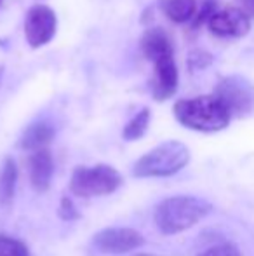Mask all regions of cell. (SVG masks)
Listing matches in <instances>:
<instances>
[{"mask_svg":"<svg viewBox=\"0 0 254 256\" xmlns=\"http://www.w3.org/2000/svg\"><path fill=\"white\" fill-rule=\"evenodd\" d=\"M59 216H61L63 220H77L78 218V211L75 209L73 202H71L70 199H66V197H63L61 199V204H59Z\"/></svg>","mask_w":254,"mask_h":256,"instance_id":"ffe728a7","label":"cell"},{"mask_svg":"<svg viewBox=\"0 0 254 256\" xmlns=\"http://www.w3.org/2000/svg\"><path fill=\"white\" fill-rule=\"evenodd\" d=\"M216 10V6H214V0H206L204 7L195 14L193 18V26H200L202 23H207V20L211 18V14Z\"/></svg>","mask_w":254,"mask_h":256,"instance_id":"d6986e66","label":"cell"},{"mask_svg":"<svg viewBox=\"0 0 254 256\" xmlns=\"http://www.w3.org/2000/svg\"><path fill=\"white\" fill-rule=\"evenodd\" d=\"M54 138V129L49 122H35V124L28 126L26 131L21 136V148L23 150H30V152H35V150L45 148L49 143Z\"/></svg>","mask_w":254,"mask_h":256,"instance_id":"7c38bea8","label":"cell"},{"mask_svg":"<svg viewBox=\"0 0 254 256\" xmlns=\"http://www.w3.org/2000/svg\"><path fill=\"white\" fill-rule=\"evenodd\" d=\"M213 63V54L204 51V49H195L188 54V68L192 72H197V70H204L207 68L209 64Z\"/></svg>","mask_w":254,"mask_h":256,"instance_id":"e0dca14e","label":"cell"},{"mask_svg":"<svg viewBox=\"0 0 254 256\" xmlns=\"http://www.w3.org/2000/svg\"><path fill=\"white\" fill-rule=\"evenodd\" d=\"M141 52L152 63L159 60V58L171 56V54H174L171 37L160 26L148 28L141 37Z\"/></svg>","mask_w":254,"mask_h":256,"instance_id":"8fae6325","label":"cell"},{"mask_svg":"<svg viewBox=\"0 0 254 256\" xmlns=\"http://www.w3.org/2000/svg\"><path fill=\"white\" fill-rule=\"evenodd\" d=\"M190 160V150L185 143L171 140L160 143L146 152L134 164V176L138 178H167L180 172Z\"/></svg>","mask_w":254,"mask_h":256,"instance_id":"3957f363","label":"cell"},{"mask_svg":"<svg viewBox=\"0 0 254 256\" xmlns=\"http://www.w3.org/2000/svg\"><path fill=\"white\" fill-rule=\"evenodd\" d=\"M122 185V176L112 166L99 164L94 168L78 166L70 180V190L77 197H99L113 194Z\"/></svg>","mask_w":254,"mask_h":256,"instance_id":"277c9868","label":"cell"},{"mask_svg":"<svg viewBox=\"0 0 254 256\" xmlns=\"http://www.w3.org/2000/svg\"><path fill=\"white\" fill-rule=\"evenodd\" d=\"M150 118H152V114H150L148 108L139 110L138 114H136L134 117L127 122L126 128H124V131H122L124 140H127V142H134V140L141 138V136L146 132V129H148Z\"/></svg>","mask_w":254,"mask_h":256,"instance_id":"9a60e30c","label":"cell"},{"mask_svg":"<svg viewBox=\"0 0 254 256\" xmlns=\"http://www.w3.org/2000/svg\"><path fill=\"white\" fill-rule=\"evenodd\" d=\"M211 209L213 206L200 197L174 196L157 206L153 220L160 232L166 236H174L197 225L200 220L209 214Z\"/></svg>","mask_w":254,"mask_h":256,"instance_id":"7a4b0ae2","label":"cell"},{"mask_svg":"<svg viewBox=\"0 0 254 256\" xmlns=\"http://www.w3.org/2000/svg\"><path fill=\"white\" fill-rule=\"evenodd\" d=\"M199 256H242V253L239 251V248L235 244L223 242V244H218V246L209 248V250H206Z\"/></svg>","mask_w":254,"mask_h":256,"instance_id":"ac0fdd59","label":"cell"},{"mask_svg":"<svg viewBox=\"0 0 254 256\" xmlns=\"http://www.w3.org/2000/svg\"><path fill=\"white\" fill-rule=\"evenodd\" d=\"M28 172H30V182L35 190L45 192L51 185L52 172H54V160L47 148L35 150L31 157L28 158Z\"/></svg>","mask_w":254,"mask_h":256,"instance_id":"30bf717a","label":"cell"},{"mask_svg":"<svg viewBox=\"0 0 254 256\" xmlns=\"http://www.w3.org/2000/svg\"><path fill=\"white\" fill-rule=\"evenodd\" d=\"M0 256H30V251L17 239L0 236Z\"/></svg>","mask_w":254,"mask_h":256,"instance_id":"2e32d148","label":"cell"},{"mask_svg":"<svg viewBox=\"0 0 254 256\" xmlns=\"http://www.w3.org/2000/svg\"><path fill=\"white\" fill-rule=\"evenodd\" d=\"M162 12L173 23H187L197 14V0H162Z\"/></svg>","mask_w":254,"mask_h":256,"instance_id":"4fadbf2b","label":"cell"},{"mask_svg":"<svg viewBox=\"0 0 254 256\" xmlns=\"http://www.w3.org/2000/svg\"><path fill=\"white\" fill-rule=\"evenodd\" d=\"M136 256H157V254H150V253H141V254H136Z\"/></svg>","mask_w":254,"mask_h":256,"instance_id":"603a6c76","label":"cell"},{"mask_svg":"<svg viewBox=\"0 0 254 256\" xmlns=\"http://www.w3.org/2000/svg\"><path fill=\"white\" fill-rule=\"evenodd\" d=\"M58 30V16L45 4H35L24 16V37L31 49L44 48L54 38Z\"/></svg>","mask_w":254,"mask_h":256,"instance_id":"8992f818","label":"cell"},{"mask_svg":"<svg viewBox=\"0 0 254 256\" xmlns=\"http://www.w3.org/2000/svg\"><path fill=\"white\" fill-rule=\"evenodd\" d=\"M2 78H3V64H0V84H2Z\"/></svg>","mask_w":254,"mask_h":256,"instance_id":"7402d4cb","label":"cell"},{"mask_svg":"<svg viewBox=\"0 0 254 256\" xmlns=\"http://www.w3.org/2000/svg\"><path fill=\"white\" fill-rule=\"evenodd\" d=\"M207 28L216 37L241 38L251 30V18L239 7H227L211 14L207 20Z\"/></svg>","mask_w":254,"mask_h":256,"instance_id":"52a82bcc","label":"cell"},{"mask_svg":"<svg viewBox=\"0 0 254 256\" xmlns=\"http://www.w3.org/2000/svg\"><path fill=\"white\" fill-rule=\"evenodd\" d=\"M232 114V117H242L254 108V86L242 75H228L218 82L213 92Z\"/></svg>","mask_w":254,"mask_h":256,"instance_id":"5b68a950","label":"cell"},{"mask_svg":"<svg viewBox=\"0 0 254 256\" xmlns=\"http://www.w3.org/2000/svg\"><path fill=\"white\" fill-rule=\"evenodd\" d=\"M178 84H180V72L174 61V54L153 61V78L150 82V89L155 102H166L173 98L178 91Z\"/></svg>","mask_w":254,"mask_h":256,"instance_id":"9c48e42d","label":"cell"},{"mask_svg":"<svg viewBox=\"0 0 254 256\" xmlns=\"http://www.w3.org/2000/svg\"><path fill=\"white\" fill-rule=\"evenodd\" d=\"M145 239L134 228H105L98 232L92 239V244L98 251L105 254H124L136 248L143 246Z\"/></svg>","mask_w":254,"mask_h":256,"instance_id":"ba28073f","label":"cell"},{"mask_svg":"<svg viewBox=\"0 0 254 256\" xmlns=\"http://www.w3.org/2000/svg\"><path fill=\"white\" fill-rule=\"evenodd\" d=\"M239 4H241V9L253 20L254 18V0H239Z\"/></svg>","mask_w":254,"mask_h":256,"instance_id":"44dd1931","label":"cell"},{"mask_svg":"<svg viewBox=\"0 0 254 256\" xmlns=\"http://www.w3.org/2000/svg\"><path fill=\"white\" fill-rule=\"evenodd\" d=\"M16 182H17L16 162L12 158H5V162L2 166V172H0V200L2 202H9L14 197Z\"/></svg>","mask_w":254,"mask_h":256,"instance_id":"5bb4252c","label":"cell"},{"mask_svg":"<svg viewBox=\"0 0 254 256\" xmlns=\"http://www.w3.org/2000/svg\"><path fill=\"white\" fill-rule=\"evenodd\" d=\"M174 117L181 126L200 132H218L228 128L232 114L214 94L180 100L173 106Z\"/></svg>","mask_w":254,"mask_h":256,"instance_id":"6da1fadb","label":"cell"}]
</instances>
